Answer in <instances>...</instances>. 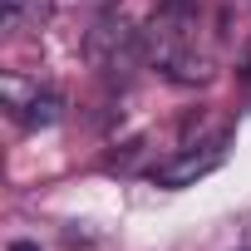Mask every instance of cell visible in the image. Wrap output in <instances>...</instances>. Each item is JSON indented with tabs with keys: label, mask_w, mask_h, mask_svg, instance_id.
<instances>
[{
	"label": "cell",
	"mask_w": 251,
	"mask_h": 251,
	"mask_svg": "<svg viewBox=\"0 0 251 251\" xmlns=\"http://www.w3.org/2000/svg\"><path fill=\"white\" fill-rule=\"evenodd\" d=\"M0 99H5V113L20 123V128H50L59 118V108H64L50 84H40L35 74H20V69H10L0 79Z\"/></svg>",
	"instance_id": "6da1fadb"
},
{
	"label": "cell",
	"mask_w": 251,
	"mask_h": 251,
	"mask_svg": "<svg viewBox=\"0 0 251 251\" xmlns=\"http://www.w3.org/2000/svg\"><path fill=\"white\" fill-rule=\"evenodd\" d=\"M222 163H226V148H222V143H207V148H187V153H177V158H168V163L158 168V187H168V192L197 187V182H202V177H212Z\"/></svg>",
	"instance_id": "7a4b0ae2"
},
{
	"label": "cell",
	"mask_w": 251,
	"mask_h": 251,
	"mask_svg": "<svg viewBox=\"0 0 251 251\" xmlns=\"http://www.w3.org/2000/svg\"><path fill=\"white\" fill-rule=\"evenodd\" d=\"M5 30H40L50 20V0H0Z\"/></svg>",
	"instance_id": "3957f363"
},
{
	"label": "cell",
	"mask_w": 251,
	"mask_h": 251,
	"mask_svg": "<svg viewBox=\"0 0 251 251\" xmlns=\"http://www.w3.org/2000/svg\"><path fill=\"white\" fill-rule=\"evenodd\" d=\"M10 251H40V241H25L20 236V241H10Z\"/></svg>",
	"instance_id": "277c9868"
}]
</instances>
